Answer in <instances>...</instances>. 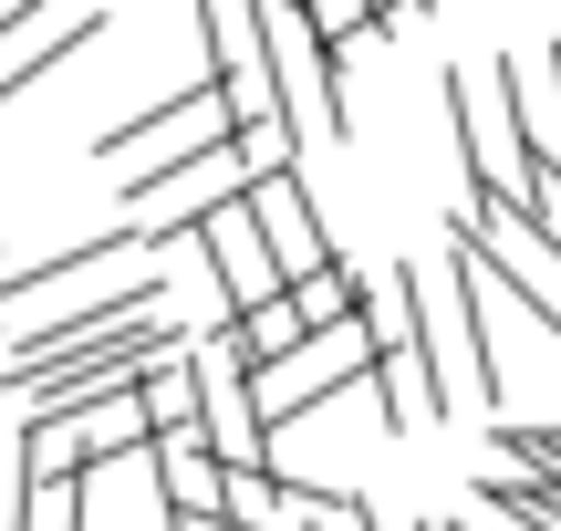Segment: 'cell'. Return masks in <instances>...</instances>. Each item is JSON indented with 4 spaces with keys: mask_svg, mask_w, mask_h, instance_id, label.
<instances>
[{
    "mask_svg": "<svg viewBox=\"0 0 561 531\" xmlns=\"http://www.w3.org/2000/svg\"><path fill=\"white\" fill-rule=\"evenodd\" d=\"M458 250H468V271L500 282L541 334H561V261H551V240L520 219V208H468V219H458Z\"/></svg>",
    "mask_w": 561,
    "mask_h": 531,
    "instance_id": "obj_1",
    "label": "cell"
},
{
    "mask_svg": "<svg viewBox=\"0 0 561 531\" xmlns=\"http://www.w3.org/2000/svg\"><path fill=\"white\" fill-rule=\"evenodd\" d=\"M157 313H167L157 282H125V292H104V303H73V313H53L42 334L0 344V386H21V375H42V365H73V354H104V344H125L136 324H157Z\"/></svg>",
    "mask_w": 561,
    "mask_h": 531,
    "instance_id": "obj_2",
    "label": "cell"
},
{
    "mask_svg": "<svg viewBox=\"0 0 561 531\" xmlns=\"http://www.w3.org/2000/svg\"><path fill=\"white\" fill-rule=\"evenodd\" d=\"M240 208H250V229H261L271 282H280V292L312 282V271H333V240H322V208H312V188H301V167H291V178H261Z\"/></svg>",
    "mask_w": 561,
    "mask_h": 531,
    "instance_id": "obj_3",
    "label": "cell"
},
{
    "mask_svg": "<svg viewBox=\"0 0 561 531\" xmlns=\"http://www.w3.org/2000/svg\"><path fill=\"white\" fill-rule=\"evenodd\" d=\"M198 157V146H229V115H219V94L208 83H178L167 104H146V115H125V125H104L94 136V157L104 167H125V157Z\"/></svg>",
    "mask_w": 561,
    "mask_h": 531,
    "instance_id": "obj_4",
    "label": "cell"
},
{
    "mask_svg": "<svg viewBox=\"0 0 561 531\" xmlns=\"http://www.w3.org/2000/svg\"><path fill=\"white\" fill-rule=\"evenodd\" d=\"M187 240L208 250V271H219V303H229V324L240 313H271L280 303V282H271V250H261V229H250V208H219V219H198Z\"/></svg>",
    "mask_w": 561,
    "mask_h": 531,
    "instance_id": "obj_5",
    "label": "cell"
},
{
    "mask_svg": "<svg viewBox=\"0 0 561 531\" xmlns=\"http://www.w3.org/2000/svg\"><path fill=\"white\" fill-rule=\"evenodd\" d=\"M447 344H458L447 396H479V407H500V344H489V303H479V271H468L458 240H447Z\"/></svg>",
    "mask_w": 561,
    "mask_h": 531,
    "instance_id": "obj_6",
    "label": "cell"
},
{
    "mask_svg": "<svg viewBox=\"0 0 561 531\" xmlns=\"http://www.w3.org/2000/svg\"><path fill=\"white\" fill-rule=\"evenodd\" d=\"M146 459H157V500H167V531L178 521H219V459L198 449V438H146Z\"/></svg>",
    "mask_w": 561,
    "mask_h": 531,
    "instance_id": "obj_7",
    "label": "cell"
},
{
    "mask_svg": "<svg viewBox=\"0 0 561 531\" xmlns=\"http://www.w3.org/2000/svg\"><path fill=\"white\" fill-rule=\"evenodd\" d=\"M219 334H229V344H219V354H229V365H240V375H250V386H271V375H280V365H291V354H301V344H312V324H301V313H291V303H271V313H240V324H219Z\"/></svg>",
    "mask_w": 561,
    "mask_h": 531,
    "instance_id": "obj_8",
    "label": "cell"
},
{
    "mask_svg": "<svg viewBox=\"0 0 561 531\" xmlns=\"http://www.w3.org/2000/svg\"><path fill=\"white\" fill-rule=\"evenodd\" d=\"M104 32V11H73V21H42V32H21V42H0V104H21L42 74H53L62 53H83V42Z\"/></svg>",
    "mask_w": 561,
    "mask_h": 531,
    "instance_id": "obj_9",
    "label": "cell"
},
{
    "mask_svg": "<svg viewBox=\"0 0 561 531\" xmlns=\"http://www.w3.org/2000/svg\"><path fill=\"white\" fill-rule=\"evenodd\" d=\"M21 500H32V479H21V449H11V417H0V531H21Z\"/></svg>",
    "mask_w": 561,
    "mask_h": 531,
    "instance_id": "obj_10",
    "label": "cell"
},
{
    "mask_svg": "<svg viewBox=\"0 0 561 531\" xmlns=\"http://www.w3.org/2000/svg\"><path fill=\"white\" fill-rule=\"evenodd\" d=\"M178 531H229V521H178Z\"/></svg>",
    "mask_w": 561,
    "mask_h": 531,
    "instance_id": "obj_11",
    "label": "cell"
},
{
    "mask_svg": "<svg viewBox=\"0 0 561 531\" xmlns=\"http://www.w3.org/2000/svg\"><path fill=\"white\" fill-rule=\"evenodd\" d=\"M416 531H468V521H416Z\"/></svg>",
    "mask_w": 561,
    "mask_h": 531,
    "instance_id": "obj_12",
    "label": "cell"
},
{
    "mask_svg": "<svg viewBox=\"0 0 561 531\" xmlns=\"http://www.w3.org/2000/svg\"><path fill=\"white\" fill-rule=\"evenodd\" d=\"M0 344H11V334H0Z\"/></svg>",
    "mask_w": 561,
    "mask_h": 531,
    "instance_id": "obj_13",
    "label": "cell"
}]
</instances>
